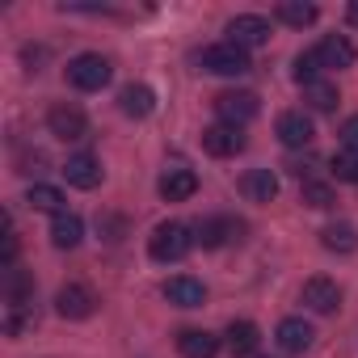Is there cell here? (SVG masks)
<instances>
[{
	"label": "cell",
	"mask_w": 358,
	"mask_h": 358,
	"mask_svg": "<svg viewBox=\"0 0 358 358\" xmlns=\"http://www.w3.org/2000/svg\"><path fill=\"white\" fill-rule=\"evenodd\" d=\"M303 101L312 110L329 114V110H337V85L333 80H312V85H303Z\"/></svg>",
	"instance_id": "cb8c5ba5"
},
{
	"label": "cell",
	"mask_w": 358,
	"mask_h": 358,
	"mask_svg": "<svg viewBox=\"0 0 358 358\" xmlns=\"http://www.w3.org/2000/svg\"><path fill=\"white\" fill-rule=\"evenodd\" d=\"M34 320H38V316H34V308H30V303H26V308H9L5 333H9V337H22L26 329H34Z\"/></svg>",
	"instance_id": "83f0119b"
},
{
	"label": "cell",
	"mask_w": 358,
	"mask_h": 358,
	"mask_svg": "<svg viewBox=\"0 0 358 358\" xmlns=\"http://www.w3.org/2000/svg\"><path fill=\"white\" fill-rule=\"evenodd\" d=\"M164 299H169V303H177V308H203L207 291H203V282H199V278L177 274V278H169V282H164Z\"/></svg>",
	"instance_id": "2e32d148"
},
{
	"label": "cell",
	"mask_w": 358,
	"mask_h": 358,
	"mask_svg": "<svg viewBox=\"0 0 358 358\" xmlns=\"http://www.w3.org/2000/svg\"><path fill=\"white\" fill-rule=\"evenodd\" d=\"M278 345L287 350V354H303V350H312V341H316V329L303 320V316H287L282 324H278Z\"/></svg>",
	"instance_id": "5bb4252c"
},
{
	"label": "cell",
	"mask_w": 358,
	"mask_h": 358,
	"mask_svg": "<svg viewBox=\"0 0 358 358\" xmlns=\"http://www.w3.org/2000/svg\"><path fill=\"white\" fill-rule=\"evenodd\" d=\"M257 110H262V101H257V93H249V89H228V93L215 97V114H220L228 127H245L249 118H257Z\"/></svg>",
	"instance_id": "277c9868"
},
{
	"label": "cell",
	"mask_w": 358,
	"mask_h": 358,
	"mask_svg": "<svg viewBox=\"0 0 358 358\" xmlns=\"http://www.w3.org/2000/svg\"><path fill=\"white\" fill-rule=\"evenodd\" d=\"M316 59H320V68H350L354 64V43L341 38V34H324L316 43Z\"/></svg>",
	"instance_id": "e0dca14e"
},
{
	"label": "cell",
	"mask_w": 358,
	"mask_h": 358,
	"mask_svg": "<svg viewBox=\"0 0 358 358\" xmlns=\"http://www.w3.org/2000/svg\"><path fill=\"white\" fill-rule=\"evenodd\" d=\"M241 194H245L249 203H274V199H278V177H274L270 169H249V173L241 177Z\"/></svg>",
	"instance_id": "9a60e30c"
},
{
	"label": "cell",
	"mask_w": 358,
	"mask_h": 358,
	"mask_svg": "<svg viewBox=\"0 0 358 358\" xmlns=\"http://www.w3.org/2000/svg\"><path fill=\"white\" fill-rule=\"evenodd\" d=\"M199 64H203V72H211V76H245L253 64H249V51H241V47H232V43H215V47H207L203 55H199Z\"/></svg>",
	"instance_id": "3957f363"
},
{
	"label": "cell",
	"mask_w": 358,
	"mask_h": 358,
	"mask_svg": "<svg viewBox=\"0 0 358 358\" xmlns=\"http://www.w3.org/2000/svg\"><path fill=\"white\" fill-rule=\"evenodd\" d=\"M316 72H320L316 47H312V51H303V55H295V80H299V85H312V80H320Z\"/></svg>",
	"instance_id": "f1b7e54d"
},
{
	"label": "cell",
	"mask_w": 358,
	"mask_h": 358,
	"mask_svg": "<svg viewBox=\"0 0 358 358\" xmlns=\"http://www.w3.org/2000/svg\"><path fill=\"white\" fill-rule=\"evenodd\" d=\"M47 127H51V135L64 139V143L89 135V118H85V110H76V106H68V101H59V106L47 110Z\"/></svg>",
	"instance_id": "8992f818"
},
{
	"label": "cell",
	"mask_w": 358,
	"mask_h": 358,
	"mask_svg": "<svg viewBox=\"0 0 358 358\" xmlns=\"http://www.w3.org/2000/svg\"><path fill=\"white\" fill-rule=\"evenodd\" d=\"M177 350L186 358H215L220 354V337L207 333V329H182L177 333Z\"/></svg>",
	"instance_id": "ac0fdd59"
},
{
	"label": "cell",
	"mask_w": 358,
	"mask_h": 358,
	"mask_svg": "<svg viewBox=\"0 0 358 358\" xmlns=\"http://www.w3.org/2000/svg\"><path fill=\"white\" fill-rule=\"evenodd\" d=\"M64 177H68V186H76V190H93V186H101V160L93 152H76V156H68Z\"/></svg>",
	"instance_id": "30bf717a"
},
{
	"label": "cell",
	"mask_w": 358,
	"mask_h": 358,
	"mask_svg": "<svg viewBox=\"0 0 358 358\" xmlns=\"http://www.w3.org/2000/svg\"><path fill=\"white\" fill-rule=\"evenodd\" d=\"M341 143H345V152H354V156H358V114L341 122Z\"/></svg>",
	"instance_id": "4dcf8cb0"
},
{
	"label": "cell",
	"mask_w": 358,
	"mask_h": 358,
	"mask_svg": "<svg viewBox=\"0 0 358 358\" xmlns=\"http://www.w3.org/2000/svg\"><path fill=\"white\" fill-rule=\"evenodd\" d=\"M203 148L211 156H236V152H245V131L228 127V122H215V127L203 131Z\"/></svg>",
	"instance_id": "8fae6325"
},
{
	"label": "cell",
	"mask_w": 358,
	"mask_h": 358,
	"mask_svg": "<svg viewBox=\"0 0 358 358\" xmlns=\"http://www.w3.org/2000/svg\"><path fill=\"white\" fill-rule=\"evenodd\" d=\"M26 203H30L34 211H51V215H64V194H59L55 186H30Z\"/></svg>",
	"instance_id": "484cf974"
},
{
	"label": "cell",
	"mask_w": 358,
	"mask_h": 358,
	"mask_svg": "<svg viewBox=\"0 0 358 358\" xmlns=\"http://www.w3.org/2000/svg\"><path fill=\"white\" fill-rule=\"evenodd\" d=\"M320 245L329 253H354L358 249V232H354V224H329L320 232Z\"/></svg>",
	"instance_id": "7402d4cb"
},
{
	"label": "cell",
	"mask_w": 358,
	"mask_h": 358,
	"mask_svg": "<svg viewBox=\"0 0 358 358\" xmlns=\"http://www.w3.org/2000/svg\"><path fill=\"white\" fill-rule=\"evenodd\" d=\"M190 249H194V232H190L186 224H160V228L148 236L152 262H182Z\"/></svg>",
	"instance_id": "6da1fadb"
},
{
	"label": "cell",
	"mask_w": 358,
	"mask_h": 358,
	"mask_svg": "<svg viewBox=\"0 0 358 358\" xmlns=\"http://www.w3.org/2000/svg\"><path fill=\"white\" fill-rule=\"evenodd\" d=\"M110 59L106 55H93V51H85V55H76V59H68V85H76V89H85V93H93V89H106L110 85Z\"/></svg>",
	"instance_id": "7a4b0ae2"
},
{
	"label": "cell",
	"mask_w": 358,
	"mask_h": 358,
	"mask_svg": "<svg viewBox=\"0 0 358 358\" xmlns=\"http://www.w3.org/2000/svg\"><path fill=\"white\" fill-rule=\"evenodd\" d=\"M303 303H308L312 312L329 316V312L341 308V287H337L333 278H308V282H303Z\"/></svg>",
	"instance_id": "7c38bea8"
},
{
	"label": "cell",
	"mask_w": 358,
	"mask_h": 358,
	"mask_svg": "<svg viewBox=\"0 0 358 358\" xmlns=\"http://www.w3.org/2000/svg\"><path fill=\"white\" fill-rule=\"evenodd\" d=\"M241 232H245L241 220H232V215H211V220H199L194 245H203V249H224V245L241 241Z\"/></svg>",
	"instance_id": "5b68a950"
},
{
	"label": "cell",
	"mask_w": 358,
	"mask_h": 358,
	"mask_svg": "<svg viewBox=\"0 0 358 358\" xmlns=\"http://www.w3.org/2000/svg\"><path fill=\"white\" fill-rule=\"evenodd\" d=\"M5 295H9V308H26L30 299H34V278L26 274V270H9V278H5Z\"/></svg>",
	"instance_id": "603a6c76"
},
{
	"label": "cell",
	"mask_w": 358,
	"mask_h": 358,
	"mask_svg": "<svg viewBox=\"0 0 358 358\" xmlns=\"http://www.w3.org/2000/svg\"><path fill=\"white\" fill-rule=\"evenodd\" d=\"M345 17H350V26H358V0H350V9H345Z\"/></svg>",
	"instance_id": "1f68e13d"
},
{
	"label": "cell",
	"mask_w": 358,
	"mask_h": 358,
	"mask_svg": "<svg viewBox=\"0 0 358 358\" xmlns=\"http://www.w3.org/2000/svg\"><path fill=\"white\" fill-rule=\"evenodd\" d=\"M93 308H97V295H93L85 282H64L59 295H55V312H59L64 320H89Z\"/></svg>",
	"instance_id": "52a82bcc"
},
{
	"label": "cell",
	"mask_w": 358,
	"mask_h": 358,
	"mask_svg": "<svg viewBox=\"0 0 358 358\" xmlns=\"http://www.w3.org/2000/svg\"><path fill=\"white\" fill-rule=\"evenodd\" d=\"M118 110H122L127 118H148V114L156 110V93H152L148 85H127V89L118 93Z\"/></svg>",
	"instance_id": "d6986e66"
},
{
	"label": "cell",
	"mask_w": 358,
	"mask_h": 358,
	"mask_svg": "<svg viewBox=\"0 0 358 358\" xmlns=\"http://www.w3.org/2000/svg\"><path fill=\"white\" fill-rule=\"evenodd\" d=\"M274 13H278V22H287V26H295V30H303V26L316 22V5H303V0H282Z\"/></svg>",
	"instance_id": "d4e9b609"
},
{
	"label": "cell",
	"mask_w": 358,
	"mask_h": 358,
	"mask_svg": "<svg viewBox=\"0 0 358 358\" xmlns=\"http://www.w3.org/2000/svg\"><path fill=\"white\" fill-rule=\"evenodd\" d=\"M160 199L164 203H186V199H194V190H199V177H194V169H164L160 173Z\"/></svg>",
	"instance_id": "9c48e42d"
},
{
	"label": "cell",
	"mask_w": 358,
	"mask_h": 358,
	"mask_svg": "<svg viewBox=\"0 0 358 358\" xmlns=\"http://www.w3.org/2000/svg\"><path fill=\"white\" fill-rule=\"evenodd\" d=\"M80 241H85V224H80V215H72V211L55 215V224H51V245H55V249H76Z\"/></svg>",
	"instance_id": "ffe728a7"
},
{
	"label": "cell",
	"mask_w": 358,
	"mask_h": 358,
	"mask_svg": "<svg viewBox=\"0 0 358 358\" xmlns=\"http://www.w3.org/2000/svg\"><path fill=\"white\" fill-rule=\"evenodd\" d=\"M278 139H282L287 148H308V143L316 139V127H312V118H308L303 110H287V114L278 118Z\"/></svg>",
	"instance_id": "4fadbf2b"
},
{
	"label": "cell",
	"mask_w": 358,
	"mask_h": 358,
	"mask_svg": "<svg viewBox=\"0 0 358 358\" xmlns=\"http://www.w3.org/2000/svg\"><path fill=\"white\" fill-rule=\"evenodd\" d=\"M257 341H262V329H257L253 320H232V324H228V350H232L236 358H249V354L257 350Z\"/></svg>",
	"instance_id": "44dd1931"
},
{
	"label": "cell",
	"mask_w": 358,
	"mask_h": 358,
	"mask_svg": "<svg viewBox=\"0 0 358 358\" xmlns=\"http://www.w3.org/2000/svg\"><path fill=\"white\" fill-rule=\"evenodd\" d=\"M228 43L241 47V51H249V47H266V43H270V22L257 17V13H241V17H232V22H228Z\"/></svg>",
	"instance_id": "ba28073f"
},
{
	"label": "cell",
	"mask_w": 358,
	"mask_h": 358,
	"mask_svg": "<svg viewBox=\"0 0 358 358\" xmlns=\"http://www.w3.org/2000/svg\"><path fill=\"white\" fill-rule=\"evenodd\" d=\"M299 199H303L308 207H316V211H324V207H333V203H337V194H333V186H329V182H303Z\"/></svg>",
	"instance_id": "4316f807"
},
{
	"label": "cell",
	"mask_w": 358,
	"mask_h": 358,
	"mask_svg": "<svg viewBox=\"0 0 358 358\" xmlns=\"http://www.w3.org/2000/svg\"><path fill=\"white\" fill-rule=\"evenodd\" d=\"M333 177H337V182H358V156L354 152L333 156Z\"/></svg>",
	"instance_id": "f546056e"
}]
</instances>
